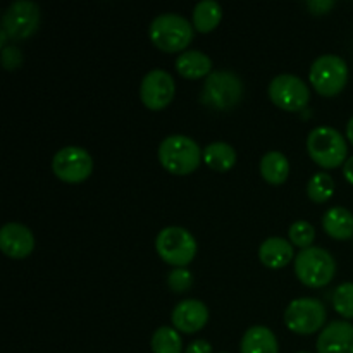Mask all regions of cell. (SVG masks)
I'll list each match as a JSON object with an SVG mask.
<instances>
[{
	"mask_svg": "<svg viewBox=\"0 0 353 353\" xmlns=\"http://www.w3.org/2000/svg\"><path fill=\"white\" fill-rule=\"evenodd\" d=\"M288 234H290V241H292V245L300 247L303 250V248L312 247V241L314 238H316V228H314L309 221L299 219L290 226Z\"/></svg>",
	"mask_w": 353,
	"mask_h": 353,
	"instance_id": "obj_25",
	"label": "cell"
},
{
	"mask_svg": "<svg viewBox=\"0 0 353 353\" xmlns=\"http://www.w3.org/2000/svg\"><path fill=\"white\" fill-rule=\"evenodd\" d=\"M185 353H212V345L205 340H195L186 347Z\"/></svg>",
	"mask_w": 353,
	"mask_h": 353,
	"instance_id": "obj_29",
	"label": "cell"
},
{
	"mask_svg": "<svg viewBox=\"0 0 353 353\" xmlns=\"http://www.w3.org/2000/svg\"><path fill=\"white\" fill-rule=\"evenodd\" d=\"M347 138L353 143V116L350 117V121H348L347 124Z\"/></svg>",
	"mask_w": 353,
	"mask_h": 353,
	"instance_id": "obj_32",
	"label": "cell"
},
{
	"mask_svg": "<svg viewBox=\"0 0 353 353\" xmlns=\"http://www.w3.org/2000/svg\"><path fill=\"white\" fill-rule=\"evenodd\" d=\"M0 248L12 259L28 257L34 248V236L24 224L7 223L0 230Z\"/></svg>",
	"mask_w": 353,
	"mask_h": 353,
	"instance_id": "obj_14",
	"label": "cell"
},
{
	"mask_svg": "<svg viewBox=\"0 0 353 353\" xmlns=\"http://www.w3.org/2000/svg\"><path fill=\"white\" fill-rule=\"evenodd\" d=\"M221 353H224V352H221Z\"/></svg>",
	"mask_w": 353,
	"mask_h": 353,
	"instance_id": "obj_34",
	"label": "cell"
},
{
	"mask_svg": "<svg viewBox=\"0 0 353 353\" xmlns=\"http://www.w3.org/2000/svg\"><path fill=\"white\" fill-rule=\"evenodd\" d=\"M269 97L281 109L296 112L309 103L310 90L302 78L283 72L269 83Z\"/></svg>",
	"mask_w": 353,
	"mask_h": 353,
	"instance_id": "obj_11",
	"label": "cell"
},
{
	"mask_svg": "<svg viewBox=\"0 0 353 353\" xmlns=\"http://www.w3.org/2000/svg\"><path fill=\"white\" fill-rule=\"evenodd\" d=\"M52 171L64 183H81L92 174L93 159L83 147L69 145L55 152L52 159Z\"/></svg>",
	"mask_w": 353,
	"mask_h": 353,
	"instance_id": "obj_10",
	"label": "cell"
},
{
	"mask_svg": "<svg viewBox=\"0 0 353 353\" xmlns=\"http://www.w3.org/2000/svg\"><path fill=\"white\" fill-rule=\"evenodd\" d=\"M203 162L214 171H228L236 162V152L226 141H212L203 148Z\"/></svg>",
	"mask_w": 353,
	"mask_h": 353,
	"instance_id": "obj_21",
	"label": "cell"
},
{
	"mask_svg": "<svg viewBox=\"0 0 353 353\" xmlns=\"http://www.w3.org/2000/svg\"><path fill=\"white\" fill-rule=\"evenodd\" d=\"M152 43L164 52H179L193 38V24L185 16L176 12L159 14L148 28Z\"/></svg>",
	"mask_w": 353,
	"mask_h": 353,
	"instance_id": "obj_2",
	"label": "cell"
},
{
	"mask_svg": "<svg viewBox=\"0 0 353 353\" xmlns=\"http://www.w3.org/2000/svg\"><path fill=\"white\" fill-rule=\"evenodd\" d=\"M343 174L347 178V181L353 185V155L352 157L347 159V162L343 164Z\"/></svg>",
	"mask_w": 353,
	"mask_h": 353,
	"instance_id": "obj_31",
	"label": "cell"
},
{
	"mask_svg": "<svg viewBox=\"0 0 353 353\" xmlns=\"http://www.w3.org/2000/svg\"><path fill=\"white\" fill-rule=\"evenodd\" d=\"M326 321V307L321 300L302 296L290 302L285 310V324L296 334H312Z\"/></svg>",
	"mask_w": 353,
	"mask_h": 353,
	"instance_id": "obj_8",
	"label": "cell"
},
{
	"mask_svg": "<svg viewBox=\"0 0 353 353\" xmlns=\"http://www.w3.org/2000/svg\"><path fill=\"white\" fill-rule=\"evenodd\" d=\"M2 64L7 71H14L23 64V52L16 45H6L2 47Z\"/></svg>",
	"mask_w": 353,
	"mask_h": 353,
	"instance_id": "obj_28",
	"label": "cell"
},
{
	"mask_svg": "<svg viewBox=\"0 0 353 353\" xmlns=\"http://www.w3.org/2000/svg\"><path fill=\"white\" fill-rule=\"evenodd\" d=\"M259 259L265 268L281 269L292 262L293 247L286 238L271 236L259 247Z\"/></svg>",
	"mask_w": 353,
	"mask_h": 353,
	"instance_id": "obj_16",
	"label": "cell"
},
{
	"mask_svg": "<svg viewBox=\"0 0 353 353\" xmlns=\"http://www.w3.org/2000/svg\"><path fill=\"white\" fill-rule=\"evenodd\" d=\"M323 228L331 238L348 240L353 236V214L345 207H331L324 212Z\"/></svg>",
	"mask_w": 353,
	"mask_h": 353,
	"instance_id": "obj_19",
	"label": "cell"
},
{
	"mask_svg": "<svg viewBox=\"0 0 353 353\" xmlns=\"http://www.w3.org/2000/svg\"><path fill=\"white\" fill-rule=\"evenodd\" d=\"M176 71L190 79H199L212 72V61L202 50H185L176 59Z\"/></svg>",
	"mask_w": 353,
	"mask_h": 353,
	"instance_id": "obj_18",
	"label": "cell"
},
{
	"mask_svg": "<svg viewBox=\"0 0 353 353\" xmlns=\"http://www.w3.org/2000/svg\"><path fill=\"white\" fill-rule=\"evenodd\" d=\"M40 7L31 0H16L2 16V33L10 40H24L37 31L40 24Z\"/></svg>",
	"mask_w": 353,
	"mask_h": 353,
	"instance_id": "obj_9",
	"label": "cell"
},
{
	"mask_svg": "<svg viewBox=\"0 0 353 353\" xmlns=\"http://www.w3.org/2000/svg\"><path fill=\"white\" fill-rule=\"evenodd\" d=\"M334 193V181L326 171H319L307 183V195L317 203L327 202Z\"/></svg>",
	"mask_w": 353,
	"mask_h": 353,
	"instance_id": "obj_24",
	"label": "cell"
},
{
	"mask_svg": "<svg viewBox=\"0 0 353 353\" xmlns=\"http://www.w3.org/2000/svg\"><path fill=\"white\" fill-rule=\"evenodd\" d=\"M317 353H353V324L333 321L317 338Z\"/></svg>",
	"mask_w": 353,
	"mask_h": 353,
	"instance_id": "obj_15",
	"label": "cell"
},
{
	"mask_svg": "<svg viewBox=\"0 0 353 353\" xmlns=\"http://www.w3.org/2000/svg\"><path fill=\"white\" fill-rule=\"evenodd\" d=\"M223 17V7L216 0H200L193 7V28H196L202 33H209Z\"/></svg>",
	"mask_w": 353,
	"mask_h": 353,
	"instance_id": "obj_22",
	"label": "cell"
},
{
	"mask_svg": "<svg viewBox=\"0 0 353 353\" xmlns=\"http://www.w3.org/2000/svg\"><path fill=\"white\" fill-rule=\"evenodd\" d=\"M333 307L341 317L353 319V283H341L333 292Z\"/></svg>",
	"mask_w": 353,
	"mask_h": 353,
	"instance_id": "obj_26",
	"label": "cell"
},
{
	"mask_svg": "<svg viewBox=\"0 0 353 353\" xmlns=\"http://www.w3.org/2000/svg\"><path fill=\"white\" fill-rule=\"evenodd\" d=\"M150 345L154 353H183V341L176 327H159V330L152 334Z\"/></svg>",
	"mask_w": 353,
	"mask_h": 353,
	"instance_id": "obj_23",
	"label": "cell"
},
{
	"mask_svg": "<svg viewBox=\"0 0 353 353\" xmlns=\"http://www.w3.org/2000/svg\"><path fill=\"white\" fill-rule=\"evenodd\" d=\"M336 272V262L327 250L321 247L303 248L295 257V274L303 285L321 288L330 285Z\"/></svg>",
	"mask_w": 353,
	"mask_h": 353,
	"instance_id": "obj_4",
	"label": "cell"
},
{
	"mask_svg": "<svg viewBox=\"0 0 353 353\" xmlns=\"http://www.w3.org/2000/svg\"><path fill=\"white\" fill-rule=\"evenodd\" d=\"M261 174L271 185H281L290 174V161L283 152L269 150L261 159Z\"/></svg>",
	"mask_w": 353,
	"mask_h": 353,
	"instance_id": "obj_20",
	"label": "cell"
},
{
	"mask_svg": "<svg viewBox=\"0 0 353 353\" xmlns=\"http://www.w3.org/2000/svg\"><path fill=\"white\" fill-rule=\"evenodd\" d=\"M243 97V81L228 69L214 71L203 83L200 100L216 110H228L236 105Z\"/></svg>",
	"mask_w": 353,
	"mask_h": 353,
	"instance_id": "obj_5",
	"label": "cell"
},
{
	"mask_svg": "<svg viewBox=\"0 0 353 353\" xmlns=\"http://www.w3.org/2000/svg\"><path fill=\"white\" fill-rule=\"evenodd\" d=\"M171 319L176 330L181 331V333L192 334L205 326L207 321H209V309H207L202 300H183L172 309Z\"/></svg>",
	"mask_w": 353,
	"mask_h": 353,
	"instance_id": "obj_13",
	"label": "cell"
},
{
	"mask_svg": "<svg viewBox=\"0 0 353 353\" xmlns=\"http://www.w3.org/2000/svg\"><path fill=\"white\" fill-rule=\"evenodd\" d=\"M168 285H169V288L176 293L186 292V290H190V286L193 285L192 271H190L188 268L172 269L168 276Z\"/></svg>",
	"mask_w": 353,
	"mask_h": 353,
	"instance_id": "obj_27",
	"label": "cell"
},
{
	"mask_svg": "<svg viewBox=\"0 0 353 353\" xmlns=\"http://www.w3.org/2000/svg\"><path fill=\"white\" fill-rule=\"evenodd\" d=\"M203 159V150L186 134H169L159 145V161L172 174H188L195 171Z\"/></svg>",
	"mask_w": 353,
	"mask_h": 353,
	"instance_id": "obj_1",
	"label": "cell"
},
{
	"mask_svg": "<svg viewBox=\"0 0 353 353\" xmlns=\"http://www.w3.org/2000/svg\"><path fill=\"white\" fill-rule=\"evenodd\" d=\"M307 6H309V9L312 10V12L323 14V12H326V10H330L331 7L334 6V2L333 0H310Z\"/></svg>",
	"mask_w": 353,
	"mask_h": 353,
	"instance_id": "obj_30",
	"label": "cell"
},
{
	"mask_svg": "<svg viewBox=\"0 0 353 353\" xmlns=\"http://www.w3.org/2000/svg\"><path fill=\"white\" fill-rule=\"evenodd\" d=\"M307 150L310 157L324 169H334L347 162V140L331 126H317L307 137Z\"/></svg>",
	"mask_w": 353,
	"mask_h": 353,
	"instance_id": "obj_3",
	"label": "cell"
},
{
	"mask_svg": "<svg viewBox=\"0 0 353 353\" xmlns=\"http://www.w3.org/2000/svg\"><path fill=\"white\" fill-rule=\"evenodd\" d=\"M241 353H279L276 334L265 326H252L245 331L240 345Z\"/></svg>",
	"mask_w": 353,
	"mask_h": 353,
	"instance_id": "obj_17",
	"label": "cell"
},
{
	"mask_svg": "<svg viewBox=\"0 0 353 353\" xmlns=\"http://www.w3.org/2000/svg\"><path fill=\"white\" fill-rule=\"evenodd\" d=\"M299 353H309V352H299Z\"/></svg>",
	"mask_w": 353,
	"mask_h": 353,
	"instance_id": "obj_33",
	"label": "cell"
},
{
	"mask_svg": "<svg viewBox=\"0 0 353 353\" xmlns=\"http://www.w3.org/2000/svg\"><path fill=\"white\" fill-rule=\"evenodd\" d=\"M310 83L324 97H334L345 88L348 81V65L336 54L319 55L310 65Z\"/></svg>",
	"mask_w": 353,
	"mask_h": 353,
	"instance_id": "obj_7",
	"label": "cell"
},
{
	"mask_svg": "<svg viewBox=\"0 0 353 353\" xmlns=\"http://www.w3.org/2000/svg\"><path fill=\"white\" fill-rule=\"evenodd\" d=\"M176 93L172 76L164 69H152L143 76L140 85L141 102L152 110H161L168 105Z\"/></svg>",
	"mask_w": 353,
	"mask_h": 353,
	"instance_id": "obj_12",
	"label": "cell"
},
{
	"mask_svg": "<svg viewBox=\"0 0 353 353\" xmlns=\"http://www.w3.org/2000/svg\"><path fill=\"white\" fill-rule=\"evenodd\" d=\"M155 248L161 259L174 268H186L196 255V240L181 226H168L155 238Z\"/></svg>",
	"mask_w": 353,
	"mask_h": 353,
	"instance_id": "obj_6",
	"label": "cell"
}]
</instances>
